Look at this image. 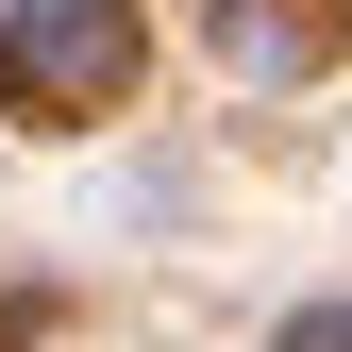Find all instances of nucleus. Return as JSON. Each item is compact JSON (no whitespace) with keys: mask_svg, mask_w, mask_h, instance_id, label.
<instances>
[{"mask_svg":"<svg viewBox=\"0 0 352 352\" xmlns=\"http://www.w3.org/2000/svg\"><path fill=\"white\" fill-rule=\"evenodd\" d=\"M0 67H17V84H67V67H118V0H34V17L0 34Z\"/></svg>","mask_w":352,"mask_h":352,"instance_id":"f257e3e1","label":"nucleus"}]
</instances>
